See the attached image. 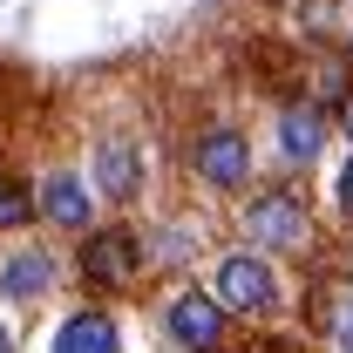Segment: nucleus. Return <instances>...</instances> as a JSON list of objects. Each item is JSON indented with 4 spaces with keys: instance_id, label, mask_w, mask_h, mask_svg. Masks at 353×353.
I'll use <instances>...</instances> for the list:
<instances>
[{
    "instance_id": "13",
    "label": "nucleus",
    "mask_w": 353,
    "mask_h": 353,
    "mask_svg": "<svg viewBox=\"0 0 353 353\" xmlns=\"http://www.w3.org/2000/svg\"><path fill=\"white\" fill-rule=\"evenodd\" d=\"M252 353H312V340L299 333V326H285V333H259Z\"/></svg>"
},
{
    "instance_id": "12",
    "label": "nucleus",
    "mask_w": 353,
    "mask_h": 353,
    "mask_svg": "<svg viewBox=\"0 0 353 353\" xmlns=\"http://www.w3.org/2000/svg\"><path fill=\"white\" fill-rule=\"evenodd\" d=\"M319 326L333 333V353H353V285L340 292V299H326V312H319Z\"/></svg>"
},
{
    "instance_id": "4",
    "label": "nucleus",
    "mask_w": 353,
    "mask_h": 353,
    "mask_svg": "<svg viewBox=\"0 0 353 353\" xmlns=\"http://www.w3.org/2000/svg\"><path fill=\"white\" fill-rule=\"evenodd\" d=\"M75 279H82L95 299H123L150 279V245L136 224H95L75 238Z\"/></svg>"
},
{
    "instance_id": "17",
    "label": "nucleus",
    "mask_w": 353,
    "mask_h": 353,
    "mask_svg": "<svg viewBox=\"0 0 353 353\" xmlns=\"http://www.w3.org/2000/svg\"><path fill=\"white\" fill-rule=\"evenodd\" d=\"M347 285H353V259H347Z\"/></svg>"
},
{
    "instance_id": "9",
    "label": "nucleus",
    "mask_w": 353,
    "mask_h": 353,
    "mask_svg": "<svg viewBox=\"0 0 353 353\" xmlns=\"http://www.w3.org/2000/svg\"><path fill=\"white\" fill-rule=\"evenodd\" d=\"M54 279H61V265L48 245H21L14 259H0V299H14V306H34L54 292Z\"/></svg>"
},
{
    "instance_id": "5",
    "label": "nucleus",
    "mask_w": 353,
    "mask_h": 353,
    "mask_svg": "<svg viewBox=\"0 0 353 353\" xmlns=\"http://www.w3.org/2000/svg\"><path fill=\"white\" fill-rule=\"evenodd\" d=\"M326 136H333V109L312 95V88H299V95H279V109H272V163L285 176L312 170L319 157H326Z\"/></svg>"
},
{
    "instance_id": "15",
    "label": "nucleus",
    "mask_w": 353,
    "mask_h": 353,
    "mask_svg": "<svg viewBox=\"0 0 353 353\" xmlns=\"http://www.w3.org/2000/svg\"><path fill=\"white\" fill-rule=\"evenodd\" d=\"M333 197H340V218L353 224V157L340 163V176H333Z\"/></svg>"
},
{
    "instance_id": "3",
    "label": "nucleus",
    "mask_w": 353,
    "mask_h": 353,
    "mask_svg": "<svg viewBox=\"0 0 353 353\" xmlns=\"http://www.w3.org/2000/svg\"><path fill=\"white\" fill-rule=\"evenodd\" d=\"M211 299L224 306L231 326H265V319H279L285 312V279H279V259H265L252 245H231L211 259V285H204Z\"/></svg>"
},
{
    "instance_id": "11",
    "label": "nucleus",
    "mask_w": 353,
    "mask_h": 353,
    "mask_svg": "<svg viewBox=\"0 0 353 353\" xmlns=\"http://www.w3.org/2000/svg\"><path fill=\"white\" fill-rule=\"evenodd\" d=\"M21 224H34V183L0 170V231H21Z\"/></svg>"
},
{
    "instance_id": "1",
    "label": "nucleus",
    "mask_w": 353,
    "mask_h": 353,
    "mask_svg": "<svg viewBox=\"0 0 353 353\" xmlns=\"http://www.w3.org/2000/svg\"><path fill=\"white\" fill-rule=\"evenodd\" d=\"M238 238L265 252V259H306L312 238H319V218H312V197L292 183V176H272V183H252L238 197Z\"/></svg>"
},
{
    "instance_id": "14",
    "label": "nucleus",
    "mask_w": 353,
    "mask_h": 353,
    "mask_svg": "<svg viewBox=\"0 0 353 353\" xmlns=\"http://www.w3.org/2000/svg\"><path fill=\"white\" fill-rule=\"evenodd\" d=\"M333 130H340V136L353 143V82L340 88V95H333Z\"/></svg>"
},
{
    "instance_id": "16",
    "label": "nucleus",
    "mask_w": 353,
    "mask_h": 353,
    "mask_svg": "<svg viewBox=\"0 0 353 353\" xmlns=\"http://www.w3.org/2000/svg\"><path fill=\"white\" fill-rule=\"evenodd\" d=\"M0 353H21V347H14V333H7V326H0Z\"/></svg>"
},
{
    "instance_id": "10",
    "label": "nucleus",
    "mask_w": 353,
    "mask_h": 353,
    "mask_svg": "<svg viewBox=\"0 0 353 353\" xmlns=\"http://www.w3.org/2000/svg\"><path fill=\"white\" fill-rule=\"evenodd\" d=\"M48 353H123V326H116V312L82 306V312H68V319L54 326Z\"/></svg>"
},
{
    "instance_id": "7",
    "label": "nucleus",
    "mask_w": 353,
    "mask_h": 353,
    "mask_svg": "<svg viewBox=\"0 0 353 353\" xmlns=\"http://www.w3.org/2000/svg\"><path fill=\"white\" fill-rule=\"evenodd\" d=\"M163 333H170L183 353H231V319L224 306L204 292V285H176L170 299H163Z\"/></svg>"
},
{
    "instance_id": "2",
    "label": "nucleus",
    "mask_w": 353,
    "mask_h": 353,
    "mask_svg": "<svg viewBox=\"0 0 353 353\" xmlns=\"http://www.w3.org/2000/svg\"><path fill=\"white\" fill-rule=\"evenodd\" d=\"M183 176L204 197H245L259 183V143L238 116H197L183 130Z\"/></svg>"
},
{
    "instance_id": "6",
    "label": "nucleus",
    "mask_w": 353,
    "mask_h": 353,
    "mask_svg": "<svg viewBox=\"0 0 353 353\" xmlns=\"http://www.w3.org/2000/svg\"><path fill=\"white\" fill-rule=\"evenodd\" d=\"M88 190L109 204V211H136L150 197V157H143V136H123V130H102L88 143Z\"/></svg>"
},
{
    "instance_id": "8",
    "label": "nucleus",
    "mask_w": 353,
    "mask_h": 353,
    "mask_svg": "<svg viewBox=\"0 0 353 353\" xmlns=\"http://www.w3.org/2000/svg\"><path fill=\"white\" fill-rule=\"evenodd\" d=\"M95 190H88V176L82 170H48L41 183H34V218H48L54 231H95Z\"/></svg>"
}]
</instances>
